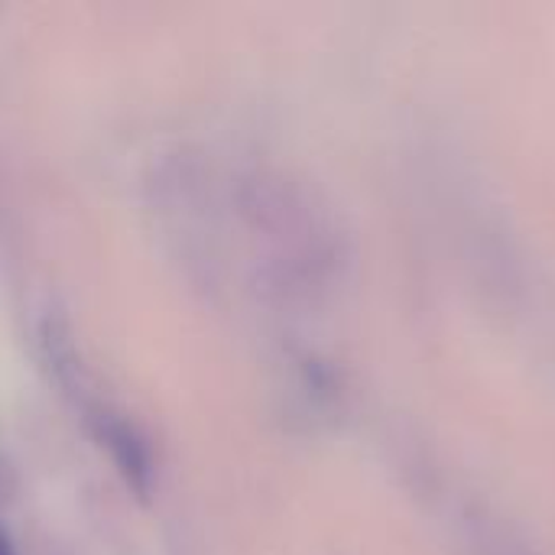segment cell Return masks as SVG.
<instances>
[{
    "mask_svg": "<svg viewBox=\"0 0 555 555\" xmlns=\"http://www.w3.org/2000/svg\"><path fill=\"white\" fill-rule=\"evenodd\" d=\"M0 555H10V553H7V550H3V543H0Z\"/></svg>",
    "mask_w": 555,
    "mask_h": 555,
    "instance_id": "1",
    "label": "cell"
}]
</instances>
